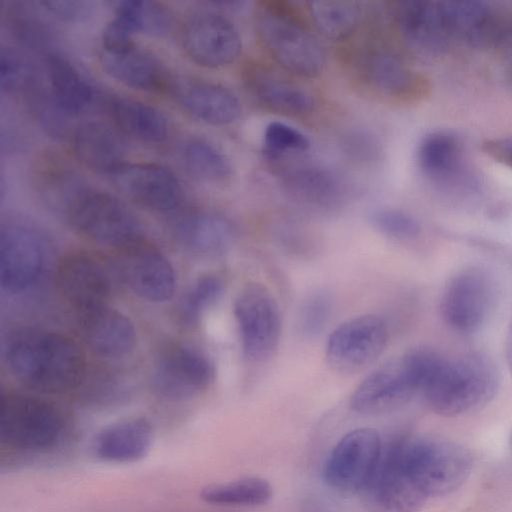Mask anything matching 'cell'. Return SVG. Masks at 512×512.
I'll use <instances>...</instances> for the list:
<instances>
[{"label": "cell", "mask_w": 512, "mask_h": 512, "mask_svg": "<svg viewBox=\"0 0 512 512\" xmlns=\"http://www.w3.org/2000/svg\"><path fill=\"white\" fill-rule=\"evenodd\" d=\"M5 361L25 386L44 393L76 388L85 375L84 356L71 339L44 331L21 332L5 348Z\"/></svg>", "instance_id": "obj_1"}, {"label": "cell", "mask_w": 512, "mask_h": 512, "mask_svg": "<svg viewBox=\"0 0 512 512\" xmlns=\"http://www.w3.org/2000/svg\"><path fill=\"white\" fill-rule=\"evenodd\" d=\"M499 385L492 360L481 353L446 359L427 380L421 392L430 408L445 417L460 416L489 403Z\"/></svg>", "instance_id": "obj_2"}, {"label": "cell", "mask_w": 512, "mask_h": 512, "mask_svg": "<svg viewBox=\"0 0 512 512\" xmlns=\"http://www.w3.org/2000/svg\"><path fill=\"white\" fill-rule=\"evenodd\" d=\"M254 28L260 44L283 69L304 78L323 71L326 55L321 43L288 11L262 6L256 11Z\"/></svg>", "instance_id": "obj_3"}, {"label": "cell", "mask_w": 512, "mask_h": 512, "mask_svg": "<svg viewBox=\"0 0 512 512\" xmlns=\"http://www.w3.org/2000/svg\"><path fill=\"white\" fill-rule=\"evenodd\" d=\"M400 453L406 470L427 498L459 489L473 467L470 451L445 439L402 435Z\"/></svg>", "instance_id": "obj_4"}, {"label": "cell", "mask_w": 512, "mask_h": 512, "mask_svg": "<svg viewBox=\"0 0 512 512\" xmlns=\"http://www.w3.org/2000/svg\"><path fill=\"white\" fill-rule=\"evenodd\" d=\"M67 426L54 403L17 393L0 398V443L19 451L41 452L54 447Z\"/></svg>", "instance_id": "obj_5"}, {"label": "cell", "mask_w": 512, "mask_h": 512, "mask_svg": "<svg viewBox=\"0 0 512 512\" xmlns=\"http://www.w3.org/2000/svg\"><path fill=\"white\" fill-rule=\"evenodd\" d=\"M234 315L245 358L268 360L278 347L282 330L280 308L272 293L260 283H248L235 299Z\"/></svg>", "instance_id": "obj_6"}, {"label": "cell", "mask_w": 512, "mask_h": 512, "mask_svg": "<svg viewBox=\"0 0 512 512\" xmlns=\"http://www.w3.org/2000/svg\"><path fill=\"white\" fill-rule=\"evenodd\" d=\"M401 436L382 444L377 467L360 493L369 512H418L428 499L403 464Z\"/></svg>", "instance_id": "obj_7"}, {"label": "cell", "mask_w": 512, "mask_h": 512, "mask_svg": "<svg viewBox=\"0 0 512 512\" xmlns=\"http://www.w3.org/2000/svg\"><path fill=\"white\" fill-rule=\"evenodd\" d=\"M68 221L89 239L122 248L140 238V225L117 197L89 189L70 211Z\"/></svg>", "instance_id": "obj_8"}, {"label": "cell", "mask_w": 512, "mask_h": 512, "mask_svg": "<svg viewBox=\"0 0 512 512\" xmlns=\"http://www.w3.org/2000/svg\"><path fill=\"white\" fill-rule=\"evenodd\" d=\"M382 444L373 428L362 427L346 433L325 462V483L343 494L361 493L377 467Z\"/></svg>", "instance_id": "obj_9"}, {"label": "cell", "mask_w": 512, "mask_h": 512, "mask_svg": "<svg viewBox=\"0 0 512 512\" xmlns=\"http://www.w3.org/2000/svg\"><path fill=\"white\" fill-rule=\"evenodd\" d=\"M213 374L210 360L201 351L185 344H170L155 358L151 385L161 398L187 400L202 393Z\"/></svg>", "instance_id": "obj_10"}, {"label": "cell", "mask_w": 512, "mask_h": 512, "mask_svg": "<svg viewBox=\"0 0 512 512\" xmlns=\"http://www.w3.org/2000/svg\"><path fill=\"white\" fill-rule=\"evenodd\" d=\"M388 337L387 326L380 317L372 314L353 317L329 335L327 362L341 373L359 372L383 353Z\"/></svg>", "instance_id": "obj_11"}, {"label": "cell", "mask_w": 512, "mask_h": 512, "mask_svg": "<svg viewBox=\"0 0 512 512\" xmlns=\"http://www.w3.org/2000/svg\"><path fill=\"white\" fill-rule=\"evenodd\" d=\"M182 45L188 57L207 68H221L240 55V34L225 15L201 11L190 16L182 29Z\"/></svg>", "instance_id": "obj_12"}, {"label": "cell", "mask_w": 512, "mask_h": 512, "mask_svg": "<svg viewBox=\"0 0 512 512\" xmlns=\"http://www.w3.org/2000/svg\"><path fill=\"white\" fill-rule=\"evenodd\" d=\"M45 242L31 226L9 223L0 232V285L20 293L36 283L45 265Z\"/></svg>", "instance_id": "obj_13"}, {"label": "cell", "mask_w": 512, "mask_h": 512, "mask_svg": "<svg viewBox=\"0 0 512 512\" xmlns=\"http://www.w3.org/2000/svg\"><path fill=\"white\" fill-rule=\"evenodd\" d=\"M494 283L478 268L457 273L446 285L441 298L445 322L460 333H472L486 321L494 302Z\"/></svg>", "instance_id": "obj_14"}, {"label": "cell", "mask_w": 512, "mask_h": 512, "mask_svg": "<svg viewBox=\"0 0 512 512\" xmlns=\"http://www.w3.org/2000/svg\"><path fill=\"white\" fill-rule=\"evenodd\" d=\"M417 391L418 380L405 354L368 374L352 393L350 406L360 414H384L404 405Z\"/></svg>", "instance_id": "obj_15"}, {"label": "cell", "mask_w": 512, "mask_h": 512, "mask_svg": "<svg viewBox=\"0 0 512 512\" xmlns=\"http://www.w3.org/2000/svg\"><path fill=\"white\" fill-rule=\"evenodd\" d=\"M117 271L139 297L162 302L172 297L175 273L165 255L141 237L120 248Z\"/></svg>", "instance_id": "obj_16"}, {"label": "cell", "mask_w": 512, "mask_h": 512, "mask_svg": "<svg viewBox=\"0 0 512 512\" xmlns=\"http://www.w3.org/2000/svg\"><path fill=\"white\" fill-rule=\"evenodd\" d=\"M109 176L123 195L148 209L168 212L180 203V184L162 165L125 162Z\"/></svg>", "instance_id": "obj_17"}, {"label": "cell", "mask_w": 512, "mask_h": 512, "mask_svg": "<svg viewBox=\"0 0 512 512\" xmlns=\"http://www.w3.org/2000/svg\"><path fill=\"white\" fill-rule=\"evenodd\" d=\"M392 16L405 46L414 54L436 56L447 48L451 38L445 27L440 1H400L395 4Z\"/></svg>", "instance_id": "obj_18"}, {"label": "cell", "mask_w": 512, "mask_h": 512, "mask_svg": "<svg viewBox=\"0 0 512 512\" xmlns=\"http://www.w3.org/2000/svg\"><path fill=\"white\" fill-rule=\"evenodd\" d=\"M166 91L184 111L210 125L231 124L241 114L235 93L214 82L170 76Z\"/></svg>", "instance_id": "obj_19"}, {"label": "cell", "mask_w": 512, "mask_h": 512, "mask_svg": "<svg viewBox=\"0 0 512 512\" xmlns=\"http://www.w3.org/2000/svg\"><path fill=\"white\" fill-rule=\"evenodd\" d=\"M356 78L373 93L391 99L411 96L418 87L414 72L391 49L369 45L353 57Z\"/></svg>", "instance_id": "obj_20"}, {"label": "cell", "mask_w": 512, "mask_h": 512, "mask_svg": "<svg viewBox=\"0 0 512 512\" xmlns=\"http://www.w3.org/2000/svg\"><path fill=\"white\" fill-rule=\"evenodd\" d=\"M171 230L179 245L200 257L220 256L230 248L235 238V228L229 218L202 208L177 214Z\"/></svg>", "instance_id": "obj_21"}, {"label": "cell", "mask_w": 512, "mask_h": 512, "mask_svg": "<svg viewBox=\"0 0 512 512\" xmlns=\"http://www.w3.org/2000/svg\"><path fill=\"white\" fill-rule=\"evenodd\" d=\"M57 283L78 310L107 304L112 291L111 275L98 259L75 254L64 259L57 270Z\"/></svg>", "instance_id": "obj_22"}, {"label": "cell", "mask_w": 512, "mask_h": 512, "mask_svg": "<svg viewBox=\"0 0 512 512\" xmlns=\"http://www.w3.org/2000/svg\"><path fill=\"white\" fill-rule=\"evenodd\" d=\"M281 185L290 198L317 209L338 207L349 193V185L341 174L316 164L288 169L281 176Z\"/></svg>", "instance_id": "obj_23"}, {"label": "cell", "mask_w": 512, "mask_h": 512, "mask_svg": "<svg viewBox=\"0 0 512 512\" xmlns=\"http://www.w3.org/2000/svg\"><path fill=\"white\" fill-rule=\"evenodd\" d=\"M78 326L88 346L105 357H122L136 342L130 319L107 304L79 310Z\"/></svg>", "instance_id": "obj_24"}, {"label": "cell", "mask_w": 512, "mask_h": 512, "mask_svg": "<svg viewBox=\"0 0 512 512\" xmlns=\"http://www.w3.org/2000/svg\"><path fill=\"white\" fill-rule=\"evenodd\" d=\"M244 82L254 99L271 111L303 116L315 108V100L310 93L267 67H248L244 72Z\"/></svg>", "instance_id": "obj_25"}, {"label": "cell", "mask_w": 512, "mask_h": 512, "mask_svg": "<svg viewBox=\"0 0 512 512\" xmlns=\"http://www.w3.org/2000/svg\"><path fill=\"white\" fill-rule=\"evenodd\" d=\"M33 186L48 208L66 218L77 201L89 190L71 166L51 155L43 156L37 162L33 171Z\"/></svg>", "instance_id": "obj_26"}, {"label": "cell", "mask_w": 512, "mask_h": 512, "mask_svg": "<svg viewBox=\"0 0 512 512\" xmlns=\"http://www.w3.org/2000/svg\"><path fill=\"white\" fill-rule=\"evenodd\" d=\"M77 159L89 169L110 175L125 163L126 149L116 130L98 121L84 122L72 135Z\"/></svg>", "instance_id": "obj_27"}, {"label": "cell", "mask_w": 512, "mask_h": 512, "mask_svg": "<svg viewBox=\"0 0 512 512\" xmlns=\"http://www.w3.org/2000/svg\"><path fill=\"white\" fill-rule=\"evenodd\" d=\"M101 65L112 78L138 90H166L170 79L155 56L135 45L121 51L103 50Z\"/></svg>", "instance_id": "obj_28"}, {"label": "cell", "mask_w": 512, "mask_h": 512, "mask_svg": "<svg viewBox=\"0 0 512 512\" xmlns=\"http://www.w3.org/2000/svg\"><path fill=\"white\" fill-rule=\"evenodd\" d=\"M153 443V429L144 418L133 417L103 428L94 440L95 454L112 463H130L145 457Z\"/></svg>", "instance_id": "obj_29"}, {"label": "cell", "mask_w": 512, "mask_h": 512, "mask_svg": "<svg viewBox=\"0 0 512 512\" xmlns=\"http://www.w3.org/2000/svg\"><path fill=\"white\" fill-rule=\"evenodd\" d=\"M46 72L51 97L64 115L80 114L92 104L93 87L68 59L56 53L48 54Z\"/></svg>", "instance_id": "obj_30"}, {"label": "cell", "mask_w": 512, "mask_h": 512, "mask_svg": "<svg viewBox=\"0 0 512 512\" xmlns=\"http://www.w3.org/2000/svg\"><path fill=\"white\" fill-rule=\"evenodd\" d=\"M417 162L422 173L433 182L443 185L462 184L461 145L447 131L426 135L417 150Z\"/></svg>", "instance_id": "obj_31"}, {"label": "cell", "mask_w": 512, "mask_h": 512, "mask_svg": "<svg viewBox=\"0 0 512 512\" xmlns=\"http://www.w3.org/2000/svg\"><path fill=\"white\" fill-rule=\"evenodd\" d=\"M107 109L115 125L135 139L158 143L167 137L165 116L146 103L127 97H111Z\"/></svg>", "instance_id": "obj_32"}, {"label": "cell", "mask_w": 512, "mask_h": 512, "mask_svg": "<svg viewBox=\"0 0 512 512\" xmlns=\"http://www.w3.org/2000/svg\"><path fill=\"white\" fill-rule=\"evenodd\" d=\"M450 38L481 45L493 35V18L488 6L473 0L440 1Z\"/></svg>", "instance_id": "obj_33"}, {"label": "cell", "mask_w": 512, "mask_h": 512, "mask_svg": "<svg viewBox=\"0 0 512 512\" xmlns=\"http://www.w3.org/2000/svg\"><path fill=\"white\" fill-rule=\"evenodd\" d=\"M179 159L194 178L209 184H225L232 176L228 157L209 140L191 136L178 149Z\"/></svg>", "instance_id": "obj_34"}, {"label": "cell", "mask_w": 512, "mask_h": 512, "mask_svg": "<svg viewBox=\"0 0 512 512\" xmlns=\"http://www.w3.org/2000/svg\"><path fill=\"white\" fill-rule=\"evenodd\" d=\"M307 10L318 32L333 41L349 38L362 18L361 6L354 1H310Z\"/></svg>", "instance_id": "obj_35"}, {"label": "cell", "mask_w": 512, "mask_h": 512, "mask_svg": "<svg viewBox=\"0 0 512 512\" xmlns=\"http://www.w3.org/2000/svg\"><path fill=\"white\" fill-rule=\"evenodd\" d=\"M273 496L271 484L260 477H244L224 483L209 485L202 489L203 501L226 506H260Z\"/></svg>", "instance_id": "obj_36"}, {"label": "cell", "mask_w": 512, "mask_h": 512, "mask_svg": "<svg viewBox=\"0 0 512 512\" xmlns=\"http://www.w3.org/2000/svg\"><path fill=\"white\" fill-rule=\"evenodd\" d=\"M223 283L219 277L207 274L199 277L184 293L178 304L180 321L191 326L220 297Z\"/></svg>", "instance_id": "obj_37"}, {"label": "cell", "mask_w": 512, "mask_h": 512, "mask_svg": "<svg viewBox=\"0 0 512 512\" xmlns=\"http://www.w3.org/2000/svg\"><path fill=\"white\" fill-rule=\"evenodd\" d=\"M264 145L273 155L301 153L309 149V138L298 129L280 122H270L264 130Z\"/></svg>", "instance_id": "obj_38"}, {"label": "cell", "mask_w": 512, "mask_h": 512, "mask_svg": "<svg viewBox=\"0 0 512 512\" xmlns=\"http://www.w3.org/2000/svg\"><path fill=\"white\" fill-rule=\"evenodd\" d=\"M370 220L378 231L398 239L413 238L420 232L418 221L410 214L398 209H378L371 214Z\"/></svg>", "instance_id": "obj_39"}, {"label": "cell", "mask_w": 512, "mask_h": 512, "mask_svg": "<svg viewBox=\"0 0 512 512\" xmlns=\"http://www.w3.org/2000/svg\"><path fill=\"white\" fill-rule=\"evenodd\" d=\"M331 311L330 299L326 294L316 293L302 304L299 314V328L305 336H315L325 327Z\"/></svg>", "instance_id": "obj_40"}, {"label": "cell", "mask_w": 512, "mask_h": 512, "mask_svg": "<svg viewBox=\"0 0 512 512\" xmlns=\"http://www.w3.org/2000/svg\"><path fill=\"white\" fill-rule=\"evenodd\" d=\"M42 5L54 16L62 20H81L89 15L91 7L83 1H44Z\"/></svg>", "instance_id": "obj_41"}, {"label": "cell", "mask_w": 512, "mask_h": 512, "mask_svg": "<svg viewBox=\"0 0 512 512\" xmlns=\"http://www.w3.org/2000/svg\"><path fill=\"white\" fill-rule=\"evenodd\" d=\"M22 68L15 56L7 51L1 54V88L10 91L23 81Z\"/></svg>", "instance_id": "obj_42"}, {"label": "cell", "mask_w": 512, "mask_h": 512, "mask_svg": "<svg viewBox=\"0 0 512 512\" xmlns=\"http://www.w3.org/2000/svg\"><path fill=\"white\" fill-rule=\"evenodd\" d=\"M346 150L353 156L361 160H371L377 153L375 141L365 134H352L344 142Z\"/></svg>", "instance_id": "obj_43"}, {"label": "cell", "mask_w": 512, "mask_h": 512, "mask_svg": "<svg viewBox=\"0 0 512 512\" xmlns=\"http://www.w3.org/2000/svg\"><path fill=\"white\" fill-rule=\"evenodd\" d=\"M483 149L494 160L512 168V137L487 140Z\"/></svg>", "instance_id": "obj_44"}, {"label": "cell", "mask_w": 512, "mask_h": 512, "mask_svg": "<svg viewBox=\"0 0 512 512\" xmlns=\"http://www.w3.org/2000/svg\"><path fill=\"white\" fill-rule=\"evenodd\" d=\"M505 355H506L507 366L512 375V314H511V317L509 320L507 333H506Z\"/></svg>", "instance_id": "obj_45"}]
</instances>
